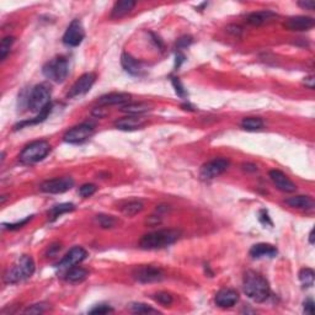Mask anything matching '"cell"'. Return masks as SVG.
<instances>
[{
  "label": "cell",
  "mask_w": 315,
  "mask_h": 315,
  "mask_svg": "<svg viewBox=\"0 0 315 315\" xmlns=\"http://www.w3.org/2000/svg\"><path fill=\"white\" fill-rule=\"evenodd\" d=\"M95 219L101 228H106V229L107 228H114L116 224V219L114 217H111V215L99 214V215H96Z\"/></svg>",
  "instance_id": "obj_33"
},
{
  "label": "cell",
  "mask_w": 315,
  "mask_h": 315,
  "mask_svg": "<svg viewBox=\"0 0 315 315\" xmlns=\"http://www.w3.org/2000/svg\"><path fill=\"white\" fill-rule=\"evenodd\" d=\"M299 279L303 287H311L314 284V271L311 268H301L299 272Z\"/></svg>",
  "instance_id": "obj_30"
},
{
  "label": "cell",
  "mask_w": 315,
  "mask_h": 315,
  "mask_svg": "<svg viewBox=\"0 0 315 315\" xmlns=\"http://www.w3.org/2000/svg\"><path fill=\"white\" fill-rule=\"evenodd\" d=\"M241 127L245 131L255 132L263 128V121L258 117H246L241 121Z\"/></svg>",
  "instance_id": "obj_27"
},
{
  "label": "cell",
  "mask_w": 315,
  "mask_h": 315,
  "mask_svg": "<svg viewBox=\"0 0 315 315\" xmlns=\"http://www.w3.org/2000/svg\"><path fill=\"white\" fill-rule=\"evenodd\" d=\"M132 276L136 281L141 283H154V282H160L164 279V272L159 267H154L150 265L138 266L133 270Z\"/></svg>",
  "instance_id": "obj_8"
},
{
  "label": "cell",
  "mask_w": 315,
  "mask_h": 315,
  "mask_svg": "<svg viewBox=\"0 0 315 315\" xmlns=\"http://www.w3.org/2000/svg\"><path fill=\"white\" fill-rule=\"evenodd\" d=\"M184 61H185V56L180 55V53H179V55L176 56V67H177V68H179V67L181 66V63Z\"/></svg>",
  "instance_id": "obj_45"
},
{
  "label": "cell",
  "mask_w": 315,
  "mask_h": 315,
  "mask_svg": "<svg viewBox=\"0 0 315 315\" xmlns=\"http://www.w3.org/2000/svg\"><path fill=\"white\" fill-rule=\"evenodd\" d=\"M154 299L157 300L159 304L165 305V306L170 305L172 301H174V299H172V295L166 292H159L157 293V294H154Z\"/></svg>",
  "instance_id": "obj_34"
},
{
  "label": "cell",
  "mask_w": 315,
  "mask_h": 315,
  "mask_svg": "<svg viewBox=\"0 0 315 315\" xmlns=\"http://www.w3.org/2000/svg\"><path fill=\"white\" fill-rule=\"evenodd\" d=\"M304 84L308 86L309 89H314V77H308L304 80Z\"/></svg>",
  "instance_id": "obj_43"
},
{
  "label": "cell",
  "mask_w": 315,
  "mask_h": 315,
  "mask_svg": "<svg viewBox=\"0 0 315 315\" xmlns=\"http://www.w3.org/2000/svg\"><path fill=\"white\" fill-rule=\"evenodd\" d=\"M85 39V31L80 20L75 19L68 26L67 31L63 35V43L68 47H78L82 45L83 40Z\"/></svg>",
  "instance_id": "obj_9"
},
{
  "label": "cell",
  "mask_w": 315,
  "mask_h": 315,
  "mask_svg": "<svg viewBox=\"0 0 315 315\" xmlns=\"http://www.w3.org/2000/svg\"><path fill=\"white\" fill-rule=\"evenodd\" d=\"M89 273L85 268L79 267V266H73V267L69 268L66 273V281L69 282V283H80V282L85 281L88 278Z\"/></svg>",
  "instance_id": "obj_24"
},
{
  "label": "cell",
  "mask_w": 315,
  "mask_h": 315,
  "mask_svg": "<svg viewBox=\"0 0 315 315\" xmlns=\"http://www.w3.org/2000/svg\"><path fill=\"white\" fill-rule=\"evenodd\" d=\"M277 255V249L272 245L260 243L254 245V246L250 249V256L252 258H272Z\"/></svg>",
  "instance_id": "obj_20"
},
{
  "label": "cell",
  "mask_w": 315,
  "mask_h": 315,
  "mask_svg": "<svg viewBox=\"0 0 315 315\" xmlns=\"http://www.w3.org/2000/svg\"><path fill=\"white\" fill-rule=\"evenodd\" d=\"M244 170H247V171H256L257 168L255 165H252V164H244Z\"/></svg>",
  "instance_id": "obj_44"
},
{
  "label": "cell",
  "mask_w": 315,
  "mask_h": 315,
  "mask_svg": "<svg viewBox=\"0 0 315 315\" xmlns=\"http://www.w3.org/2000/svg\"><path fill=\"white\" fill-rule=\"evenodd\" d=\"M134 7H136V2H133V0H121V2L116 3L114 8H112L111 16L114 19L122 18V16L131 13Z\"/></svg>",
  "instance_id": "obj_22"
},
{
  "label": "cell",
  "mask_w": 315,
  "mask_h": 315,
  "mask_svg": "<svg viewBox=\"0 0 315 315\" xmlns=\"http://www.w3.org/2000/svg\"><path fill=\"white\" fill-rule=\"evenodd\" d=\"M192 43V37L191 36H182L181 39L177 40L176 47L177 48H187Z\"/></svg>",
  "instance_id": "obj_39"
},
{
  "label": "cell",
  "mask_w": 315,
  "mask_h": 315,
  "mask_svg": "<svg viewBox=\"0 0 315 315\" xmlns=\"http://www.w3.org/2000/svg\"><path fill=\"white\" fill-rule=\"evenodd\" d=\"M51 111H52V104L48 105L47 107H45V109L42 110L41 112H40L39 115L36 116V117L34 118V120H30V121H24V122L19 123V125L15 126V129H20L23 128L24 126H31V125H37V123H41L43 122V121L46 120V118L48 117V115L51 114Z\"/></svg>",
  "instance_id": "obj_26"
},
{
  "label": "cell",
  "mask_w": 315,
  "mask_h": 315,
  "mask_svg": "<svg viewBox=\"0 0 315 315\" xmlns=\"http://www.w3.org/2000/svg\"><path fill=\"white\" fill-rule=\"evenodd\" d=\"M180 236L181 231L177 229H161L145 234L139 241V245L144 250L163 249L179 240Z\"/></svg>",
  "instance_id": "obj_2"
},
{
  "label": "cell",
  "mask_w": 315,
  "mask_h": 315,
  "mask_svg": "<svg viewBox=\"0 0 315 315\" xmlns=\"http://www.w3.org/2000/svg\"><path fill=\"white\" fill-rule=\"evenodd\" d=\"M50 150L51 145L47 141H35L24 148L19 159L23 164L31 165L43 160L48 155Z\"/></svg>",
  "instance_id": "obj_4"
},
{
  "label": "cell",
  "mask_w": 315,
  "mask_h": 315,
  "mask_svg": "<svg viewBox=\"0 0 315 315\" xmlns=\"http://www.w3.org/2000/svg\"><path fill=\"white\" fill-rule=\"evenodd\" d=\"M86 256H88V252H86L85 249L80 246H74L73 249L69 250V252L66 256L59 261L57 267L59 270H69L73 266L83 262Z\"/></svg>",
  "instance_id": "obj_12"
},
{
  "label": "cell",
  "mask_w": 315,
  "mask_h": 315,
  "mask_svg": "<svg viewBox=\"0 0 315 315\" xmlns=\"http://www.w3.org/2000/svg\"><path fill=\"white\" fill-rule=\"evenodd\" d=\"M304 313L305 314L314 313V301L311 298H308V299L304 301Z\"/></svg>",
  "instance_id": "obj_41"
},
{
  "label": "cell",
  "mask_w": 315,
  "mask_h": 315,
  "mask_svg": "<svg viewBox=\"0 0 315 315\" xmlns=\"http://www.w3.org/2000/svg\"><path fill=\"white\" fill-rule=\"evenodd\" d=\"M73 186H74V180L72 177H57V179L42 182L41 191L45 193H50V195H59V193H64L72 190Z\"/></svg>",
  "instance_id": "obj_10"
},
{
  "label": "cell",
  "mask_w": 315,
  "mask_h": 315,
  "mask_svg": "<svg viewBox=\"0 0 315 315\" xmlns=\"http://www.w3.org/2000/svg\"><path fill=\"white\" fill-rule=\"evenodd\" d=\"M96 190H98V187L94 184H85L79 188V195L82 196V197L88 198L90 197V196H93L94 193L96 192Z\"/></svg>",
  "instance_id": "obj_35"
},
{
  "label": "cell",
  "mask_w": 315,
  "mask_h": 315,
  "mask_svg": "<svg viewBox=\"0 0 315 315\" xmlns=\"http://www.w3.org/2000/svg\"><path fill=\"white\" fill-rule=\"evenodd\" d=\"M228 168H229V161L227 159H214L202 166L200 176L202 180H212L227 171Z\"/></svg>",
  "instance_id": "obj_11"
},
{
  "label": "cell",
  "mask_w": 315,
  "mask_h": 315,
  "mask_svg": "<svg viewBox=\"0 0 315 315\" xmlns=\"http://www.w3.org/2000/svg\"><path fill=\"white\" fill-rule=\"evenodd\" d=\"M96 80V75L94 73H85L72 86L71 91L68 93V98H77V96L84 95L93 88Z\"/></svg>",
  "instance_id": "obj_13"
},
{
  "label": "cell",
  "mask_w": 315,
  "mask_h": 315,
  "mask_svg": "<svg viewBox=\"0 0 315 315\" xmlns=\"http://www.w3.org/2000/svg\"><path fill=\"white\" fill-rule=\"evenodd\" d=\"M121 64H122L123 69L128 73V74L134 75V77H139V75L143 74V67L139 61H137L136 58L132 57L129 53H122L121 56Z\"/></svg>",
  "instance_id": "obj_17"
},
{
  "label": "cell",
  "mask_w": 315,
  "mask_h": 315,
  "mask_svg": "<svg viewBox=\"0 0 315 315\" xmlns=\"http://www.w3.org/2000/svg\"><path fill=\"white\" fill-rule=\"evenodd\" d=\"M47 304L45 303H40V304H34V305L29 306L28 309H25V313H30V314H41L45 313L47 310Z\"/></svg>",
  "instance_id": "obj_36"
},
{
  "label": "cell",
  "mask_w": 315,
  "mask_h": 315,
  "mask_svg": "<svg viewBox=\"0 0 315 315\" xmlns=\"http://www.w3.org/2000/svg\"><path fill=\"white\" fill-rule=\"evenodd\" d=\"M129 309H131L133 313H138V314L157 313V310H155V309H153L152 306L148 305V304H144V303H132V304H129Z\"/></svg>",
  "instance_id": "obj_32"
},
{
  "label": "cell",
  "mask_w": 315,
  "mask_h": 315,
  "mask_svg": "<svg viewBox=\"0 0 315 315\" xmlns=\"http://www.w3.org/2000/svg\"><path fill=\"white\" fill-rule=\"evenodd\" d=\"M74 208H75V206L73 203L57 204V206L52 207V209L50 211V214H51V217H52V219H56V218L61 217L62 214L74 211Z\"/></svg>",
  "instance_id": "obj_29"
},
{
  "label": "cell",
  "mask_w": 315,
  "mask_h": 315,
  "mask_svg": "<svg viewBox=\"0 0 315 315\" xmlns=\"http://www.w3.org/2000/svg\"><path fill=\"white\" fill-rule=\"evenodd\" d=\"M214 301L219 308H230L239 301V294L230 288H223L215 294Z\"/></svg>",
  "instance_id": "obj_15"
},
{
  "label": "cell",
  "mask_w": 315,
  "mask_h": 315,
  "mask_svg": "<svg viewBox=\"0 0 315 315\" xmlns=\"http://www.w3.org/2000/svg\"><path fill=\"white\" fill-rule=\"evenodd\" d=\"M270 179L271 181L276 185V187L278 188L282 192H287V193H292L297 190V186L293 181H290L289 179L279 170H271L270 171Z\"/></svg>",
  "instance_id": "obj_16"
},
{
  "label": "cell",
  "mask_w": 315,
  "mask_h": 315,
  "mask_svg": "<svg viewBox=\"0 0 315 315\" xmlns=\"http://www.w3.org/2000/svg\"><path fill=\"white\" fill-rule=\"evenodd\" d=\"M314 19L309 16H293L284 23V28L289 31H308L314 28Z\"/></svg>",
  "instance_id": "obj_14"
},
{
  "label": "cell",
  "mask_w": 315,
  "mask_h": 315,
  "mask_svg": "<svg viewBox=\"0 0 315 315\" xmlns=\"http://www.w3.org/2000/svg\"><path fill=\"white\" fill-rule=\"evenodd\" d=\"M95 127L96 125L93 121H86V122L80 123V125L69 129V131L64 134L63 137L64 142H67V143L69 144L84 143L85 141H88V139L93 136Z\"/></svg>",
  "instance_id": "obj_7"
},
{
  "label": "cell",
  "mask_w": 315,
  "mask_h": 315,
  "mask_svg": "<svg viewBox=\"0 0 315 315\" xmlns=\"http://www.w3.org/2000/svg\"><path fill=\"white\" fill-rule=\"evenodd\" d=\"M15 42V39L13 36H8L3 40L2 43H0V58L2 61H4L7 58L8 53L10 52V48H12L13 43Z\"/></svg>",
  "instance_id": "obj_31"
},
{
  "label": "cell",
  "mask_w": 315,
  "mask_h": 315,
  "mask_svg": "<svg viewBox=\"0 0 315 315\" xmlns=\"http://www.w3.org/2000/svg\"><path fill=\"white\" fill-rule=\"evenodd\" d=\"M31 218H32V217H28V218H25V219L21 220V222H19V223H13V224H4V227L8 228V229H12V230L19 229V228H23L24 225L26 224V223H29L30 220H31Z\"/></svg>",
  "instance_id": "obj_40"
},
{
  "label": "cell",
  "mask_w": 315,
  "mask_h": 315,
  "mask_svg": "<svg viewBox=\"0 0 315 315\" xmlns=\"http://www.w3.org/2000/svg\"><path fill=\"white\" fill-rule=\"evenodd\" d=\"M277 18L276 13L271 12V10H262V12L252 13L247 18V23L252 26H261L265 24L271 23Z\"/></svg>",
  "instance_id": "obj_21"
},
{
  "label": "cell",
  "mask_w": 315,
  "mask_h": 315,
  "mask_svg": "<svg viewBox=\"0 0 315 315\" xmlns=\"http://www.w3.org/2000/svg\"><path fill=\"white\" fill-rule=\"evenodd\" d=\"M51 104L50 89L46 85H36L29 94L28 107L32 112L40 114L45 107Z\"/></svg>",
  "instance_id": "obj_6"
},
{
  "label": "cell",
  "mask_w": 315,
  "mask_h": 315,
  "mask_svg": "<svg viewBox=\"0 0 315 315\" xmlns=\"http://www.w3.org/2000/svg\"><path fill=\"white\" fill-rule=\"evenodd\" d=\"M149 105L145 104V102H128V104L123 105L121 111L132 116H139L149 111Z\"/></svg>",
  "instance_id": "obj_25"
},
{
  "label": "cell",
  "mask_w": 315,
  "mask_h": 315,
  "mask_svg": "<svg viewBox=\"0 0 315 315\" xmlns=\"http://www.w3.org/2000/svg\"><path fill=\"white\" fill-rule=\"evenodd\" d=\"M244 293L255 303H262L270 297V284L262 274L255 271H247L243 281Z\"/></svg>",
  "instance_id": "obj_1"
},
{
  "label": "cell",
  "mask_w": 315,
  "mask_h": 315,
  "mask_svg": "<svg viewBox=\"0 0 315 315\" xmlns=\"http://www.w3.org/2000/svg\"><path fill=\"white\" fill-rule=\"evenodd\" d=\"M42 73L47 79L52 80V82L63 83L67 79L69 73L68 61L63 57L52 59L47 64H45Z\"/></svg>",
  "instance_id": "obj_5"
},
{
  "label": "cell",
  "mask_w": 315,
  "mask_h": 315,
  "mask_svg": "<svg viewBox=\"0 0 315 315\" xmlns=\"http://www.w3.org/2000/svg\"><path fill=\"white\" fill-rule=\"evenodd\" d=\"M286 204L292 207V208L310 209L314 207V201L309 196H295V197L287 198Z\"/></svg>",
  "instance_id": "obj_23"
},
{
  "label": "cell",
  "mask_w": 315,
  "mask_h": 315,
  "mask_svg": "<svg viewBox=\"0 0 315 315\" xmlns=\"http://www.w3.org/2000/svg\"><path fill=\"white\" fill-rule=\"evenodd\" d=\"M298 5H299L300 8H303V9L305 10H313L315 8V3L313 2V0H306V2H299L298 3Z\"/></svg>",
  "instance_id": "obj_42"
},
{
  "label": "cell",
  "mask_w": 315,
  "mask_h": 315,
  "mask_svg": "<svg viewBox=\"0 0 315 315\" xmlns=\"http://www.w3.org/2000/svg\"><path fill=\"white\" fill-rule=\"evenodd\" d=\"M309 241H310V244H314V230H311L309 234Z\"/></svg>",
  "instance_id": "obj_46"
},
{
  "label": "cell",
  "mask_w": 315,
  "mask_h": 315,
  "mask_svg": "<svg viewBox=\"0 0 315 315\" xmlns=\"http://www.w3.org/2000/svg\"><path fill=\"white\" fill-rule=\"evenodd\" d=\"M111 311H114V309H112L110 305H107V304H99V305L94 306V308L91 309L89 313L90 314H107V313H111Z\"/></svg>",
  "instance_id": "obj_37"
},
{
  "label": "cell",
  "mask_w": 315,
  "mask_h": 315,
  "mask_svg": "<svg viewBox=\"0 0 315 315\" xmlns=\"http://www.w3.org/2000/svg\"><path fill=\"white\" fill-rule=\"evenodd\" d=\"M35 272V261L31 256L24 255L15 262V265L8 271L4 277L7 283H19L29 279Z\"/></svg>",
  "instance_id": "obj_3"
},
{
  "label": "cell",
  "mask_w": 315,
  "mask_h": 315,
  "mask_svg": "<svg viewBox=\"0 0 315 315\" xmlns=\"http://www.w3.org/2000/svg\"><path fill=\"white\" fill-rule=\"evenodd\" d=\"M143 208L144 204L141 201H131L122 207V212L126 215H128V217H132V215L141 213L143 211Z\"/></svg>",
  "instance_id": "obj_28"
},
{
  "label": "cell",
  "mask_w": 315,
  "mask_h": 315,
  "mask_svg": "<svg viewBox=\"0 0 315 315\" xmlns=\"http://www.w3.org/2000/svg\"><path fill=\"white\" fill-rule=\"evenodd\" d=\"M144 125L143 118L138 116H127V117L120 118L115 122V127L120 131H136Z\"/></svg>",
  "instance_id": "obj_18"
},
{
  "label": "cell",
  "mask_w": 315,
  "mask_h": 315,
  "mask_svg": "<svg viewBox=\"0 0 315 315\" xmlns=\"http://www.w3.org/2000/svg\"><path fill=\"white\" fill-rule=\"evenodd\" d=\"M171 82L177 95H179L180 98H185V96H186V90H185V88L182 86L181 83H180V80L177 79V78H171Z\"/></svg>",
  "instance_id": "obj_38"
},
{
  "label": "cell",
  "mask_w": 315,
  "mask_h": 315,
  "mask_svg": "<svg viewBox=\"0 0 315 315\" xmlns=\"http://www.w3.org/2000/svg\"><path fill=\"white\" fill-rule=\"evenodd\" d=\"M131 100V95L127 93H110L99 99L100 106H112V105H126Z\"/></svg>",
  "instance_id": "obj_19"
}]
</instances>
